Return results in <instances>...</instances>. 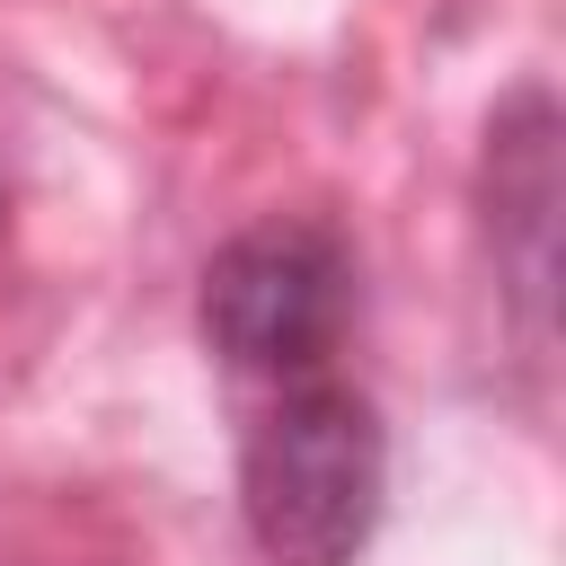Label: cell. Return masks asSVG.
Instances as JSON below:
<instances>
[{
  "mask_svg": "<svg viewBox=\"0 0 566 566\" xmlns=\"http://www.w3.org/2000/svg\"><path fill=\"white\" fill-rule=\"evenodd\" d=\"M380 416L336 380H301L292 398H274L239 451V513L274 566H354L380 522Z\"/></svg>",
  "mask_w": 566,
  "mask_h": 566,
  "instance_id": "1",
  "label": "cell"
},
{
  "mask_svg": "<svg viewBox=\"0 0 566 566\" xmlns=\"http://www.w3.org/2000/svg\"><path fill=\"white\" fill-rule=\"evenodd\" d=\"M354 310V265L318 221H256L203 265V336L239 371L310 380Z\"/></svg>",
  "mask_w": 566,
  "mask_h": 566,
  "instance_id": "2",
  "label": "cell"
}]
</instances>
